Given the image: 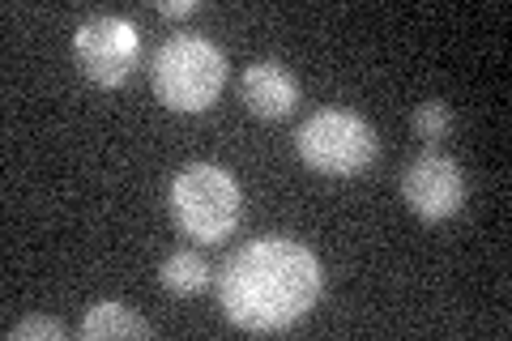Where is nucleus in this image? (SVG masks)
Here are the masks:
<instances>
[{
    "label": "nucleus",
    "mask_w": 512,
    "mask_h": 341,
    "mask_svg": "<svg viewBox=\"0 0 512 341\" xmlns=\"http://www.w3.org/2000/svg\"><path fill=\"white\" fill-rule=\"evenodd\" d=\"M320 261L303 248V243L286 235H265L244 243L218 278V303L222 316L239 329L252 333H278L299 316L320 295Z\"/></svg>",
    "instance_id": "obj_1"
},
{
    "label": "nucleus",
    "mask_w": 512,
    "mask_h": 341,
    "mask_svg": "<svg viewBox=\"0 0 512 341\" xmlns=\"http://www.w3.org/2000/svg\"><path fill=\"white\" fill-rule=\"evenodd\" d=\"M222 81H227V56L205 35L184 30V35H171L154 47L150 86L158 103H167L171 111H205L218 99Z\"/></svg>",
    "instance_id": "obj_2"
},
{
    "label": "nucleus",
    "mask_w": 512,
    "mask_h": 341,
    "mask_svg": "<svg viewBox=\"0 0 512 341\" xmlns=\"http://www.w3.org/2000/svg\"><path fill=\"white\" fill-rule=\"evenodd\" d=\"M171 218L188 239L222 243L239 226V184L214 162H192L171 180Z\"/></svg>",
    "instance_id": "obj_3"
},
{
    "label": "nucleus",
    "mask_w": 512,
    "mask_h": 341,
    "mask_svg": "<svg viewBox=\"0 0 512 341\" xmlns=\"http://www.w3.org/2000/svg\"><path fill=\"white\" fill-rule=\"evenodd\" d=\"M295 150L308 162L312 171L325 175H359L376 162L380 154V137L355 111H316L299 124L295 133Z\"/></svg>",
    "instance_id": "obj_4"
},
{
    "label": "nucleus",
    "mask_w": 512,
    "mask_h": 341,
    "mask_svg": "<svg viewBox=\"0 0 512 341\" xmlns=\"http://www.w3.org/2000/svg\"><path fill=\"white\" fill-rule=\"evenodd\" d=\"M73 56L94 86H120L141 56V35L128 18L94 13L73 30Z\"/></svg>",
    "instance_id": "obj_5"
},
{
    "label": "nucleus",
    "mask_w": 512,
    "mask_h": 341,
    "mask_svg": "<svg viewBox=\"0 0 512 341\" xmlns=\"http://www.w3.org/2000/svg\"><path fill=\"white\" fill-rule=\"evenodd\" d=\"M402 197L414 218L444 222L466 205V171L448 154H419L402 175Z\"/></svg>",
    "instance_id": "obj_6"
},
{
    "label": "nucleus",
    "mask_w": 512,
    "mask_h": 341,
    "mask_svg": "<svg viewBox=\"0 0 512 341\" xmlns=\"http://www.w3.org/2000/svg\"><path fill=\"white\" fill-rule=\"evenodd\" d=\"M239 94L261 120H282L299 103V81L282 60H252L239 81Z\"/></svg>",
    "instance_id": "obj_7"
},
{
    "label": "nucleus",
    "mask_w": 512,
    "mask_h": 341,
    "mask_svg": "<svg viewBox=\"0 0 512 341\" xmlns=\"http://www.w3.org/2000/svg\"><path fill=\"white\" fill-rule=\"evenodd\" d=\"M154 329L146 320H141L128 303H116V299H103L94 303L90 312L82 316V324H77V337L82 341H99V337H150Z\"/></svg>",
    "instance_id": "obj_8"
},
{
    "label": "nucleus",
    "mask_w": 512,
    "mask_h": 341,
    "mask_svg": "<svg viewBox=\"0 0 512 341\" xmlns=\"http://www.w3.org/2000/svg\"><path fill=\"white\" fill-rule=\"evenodd\" d=\"M158 278H163V286L171 290V295H197V290L210 282V265H205V256L180 248V252H171L163 261Z\"/></svg>",
    "instance_id": "obj_9"
},
{
    "label": "nucleus",
    "mask_w": 512,
    "mask_h": 341,
    "mask_svg": "<svg viewBox=\"0 0 512 341\" xmlns=\"http://www.w3.org/2000/svg\"><path fill=\"white\" fill-rule=\"evenodd\" d=\"M448 128H453V111H448L444 99H427V103H419V111H414V133H419L423 141H440Z\"/></svg>",
    "instance_id": "obj_10"
},
{
    "label": "nucleus",
    "mask_w": 512,
    "mask_h": 341,
    "mask_svg": "<svg viewBox=\"0 0 512 341\" xmlns=\"http://www.w3.org/2000/svg\"><path fill=\"white\" fill-rule=\"evenodd\" d=\"M5 337L9 341H30V337H52V341H60V337H69V329H64L60 320H52V316H30V320L9 324Z\"/></svg>",
    "instance_id": "obj_11"
},
{
    "label": "nucleus",
    "mask_w": 512,
    "mask_h": 341,
    "mask_svg": "<svg viewBox=\"0 0 512 341\" xmlns=\"http://www.w3.org/2000/svg\"><path fill=\"white\" fill-rule=\"evenodd\" d=\"M163 18H188V13H197V0H158L154 5Z\"/></svg>",
    "instance_id": "obj_12"
}]
</instances>
